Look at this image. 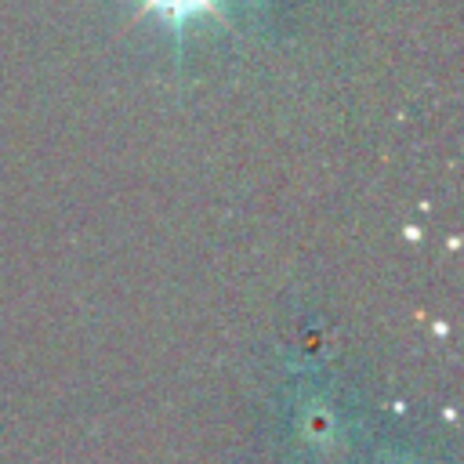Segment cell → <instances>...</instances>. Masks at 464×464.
Wrapping results in <instances>:
<instances>
[{
  "mask_svg": "<svg viewBox=\"0 0 464 464\" xmlns=\"http://www.w3.org/2000/svg\"><path fill=\"white\" fill-rule=\"evenodd\" d=\"M138 7L149 11L170 33H181L192 18L221 14V0H138Z\"/></svg>",
  "mask_w": 464,
  "mask_h": 464,
  "instance_id": "1",
  "label": "cell"
}]
</instances>
